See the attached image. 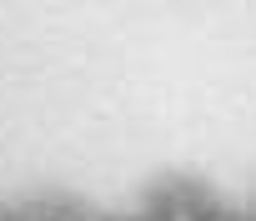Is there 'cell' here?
<instances>
[{"mask_svg": "<svg viewBox=\"0 0 256 221\" xmlns=\"http://www.w3.org/2000/svg\"><path fill=\"white\" fill-rule=\"evenodd\" d=\"M176 221H191V216H176Z\"/></svg>", "mask_w": 256, "mask_h": 221, "instance_id": "obj_1", "label": "cell"}]
</instances>
